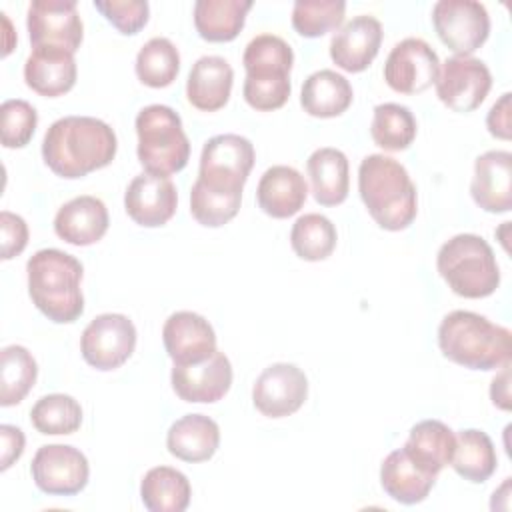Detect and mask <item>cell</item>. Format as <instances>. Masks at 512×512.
I'll return each mask as SVG.
<instances>
[{
  "label": "cell",
  "instance_id": "obj_1",
  "mask_svg": "<svg viewBox=\"0 0 512 512\" xmlns=\"http://www.w3.org/2000/svg\"><path fill=\"white\" fill-rule=\"evenodd\" d=\"M118 150L114 130L100 118L64 116L50 124L42 140V158L60 178H82L108 166Z\"/></svg>",
  "mask_w": 512,
  "mask_h": 512
},
{
  "label": "cell",
  "instance_id": "obj_2",
  "mask_svg": "<svg viewBox=\"0 0 512 512\" xmlns=\"http://www.w3.org/2000/svg\"><path fill=\"white\" fill-rule=\"evenodd\" d=\"M358 192L372 220L384 230H404L416 218V186L408 170L390 156L370 154L360 162Z\"/></svg>",
  "mask_w": 512,
  "mask_h": 512
},
{
  "label": "cell",
  "instance_id": "obj_3",
  "mask_svg": "<svg viewBox=\"0 0 512 512\" xmlns=\"http://www.w3.org/2000/svg\"><path fill=\"white\" fill-rule=\"evenodd\" d=\"M440 352L470 370H496L510 364V330L470 310L446 314L438 326Z\"/></svg>",
  "mask_w": 512,
  "mask_h": 512
},
{
  "label": "cell",
  "instance_id": "obj_4",
  "mask_svg": "<svg viewBox=\"0 0 512 512\" xmlns=\"http://www.w3.org/2000/svg\"><path fill=\"white\" fill-rule=\"evenodd\" d=\"M28 294L34 306L56 324H70L84 312L82 264L58 248H44L26 264Z\"/></svg>",
  "mask_w": 512,
  "mask_h": 512
},
{
  "label": "cell",
  "instance_id": "obj_5",
  "mask_svg": "<svg viewBox=\"0 0 512 512\" xmlns=\"http://www.w3.org/2000/svg\"><path fill=\"white\" fill-rule=\"evenodd\" d=\"M436 268L448 288L462 298H486L500 286L496 256L478 234H456L444 242Z\"/></svg>",
  "mask_w": 512,
  "mask_h": 512
},
{
  "label": "cell",
  "instance_id": "obj_6",
  "mask_svg": "<svg viewBox=\"0 0 512 512\" xmlns=\"http://www.w3.org/2000/svg\"><path fill=\"white\" fill-rule=\"evenodd\" d=\"M138 160L148 174L170 176L180 172L190 158V140L178 112L164 104H150L136 116Z\"/></svg>",
  "mask_w": 512,
  "mask_h": 512
},
{
  "label": "cell",
  "instance_id": "obj_7",
  "mask_svg": "<svg viewBox=\"0 0 512 512\" xmlns=\"http://www.w3.org/2000/svg\"><path fill=\"white\" fill-rule=\"evenodd\" d=\"M254 146L240 134H218L206 140L200 154L198 182L224 194H242L254 166Z\"/></svg>",
  "mask_w": 512,
  "mask_h": 512
},
{
  "label": "cell",
  "instance_id": "obj_8",
  "mask_svg": "<svg viewBox=\"0 0 512 512\" xmlns=\"http://www.w3.org/2000/svg\"><path fill=\"white\" fill-rule=\"evenodd\" d=\"M432 24L442 44L454 56H470L490 34V16L474 0H440L432 8Z\"/></svg>",
  "mask_w": 512,
  "mask_h": 512
},
{
  "label": "cell",
  "instance_id": "obj_9",
  "mask_svg": "<svg viewBox=\"0 0 512 512\" xmlns=\"http://www.w3.org/2000/svg\"><path fill=\"white\" fill-rule=\"evenodd\" d=\"M136 348V326L124 314H100L82 332V358L96 370L120 368Z\"/></svg>",
  "mask_w": 512,
  "mask_h": 512
},
{
  "label": "cell",
  "instance_id": "obj_10",
  "mask_svg": "<svg viewBox=\"0 0 512 512\" xmlns=\"http://www.w3.org/2000/svg\"><path fill=\"white\" fill-rule=\"evenodd\" d=\"M436 96L452 112H472L488 96L492 88V74L480 58L452 56L448 58L436 78Z\"/></svg>",
  "mask_w": 512,
  "mask_h": 512
},
{
  "label": "cell",
  "instance_id": "obj_11",
  "mask_svg": "<svg viewBox=\"0 0 512 512\" xmlns=\"http://www.w3.org/2000/svg\"><path fill=\"white\" fill-rule=\"evenodd\" d=\"M30 474L42 492L50 496H74L86 488L90 466L78 448L46 444L34 454Z\"/></svg>",
  "mask_w": 512,
  "mask_h": 512
},
{
  "label": "cell",
  "instance_id": "obj_12",
  "mask_svg": "<svg viewBox=\"0 0 512 512\" xmlns=\"http://www.w3.org/2000/svg\"><path fill=\"white\" fill-rule=\"evenodd\" d=\"M26 26L32 48L52 46L74 54L84 38V26L74 0L30 2Z\"/></svg>",
  "mask_w": 512,
  "mask_h": 512
},
{
  "label": "cell",
  "instance_id": "obj_13",
  "mask_svg": "<svg viewBox=\"0 0 512 512\" xmlns=\"http://www.w3.org/2000/svg\"><path fill=\"white\" fill-rule=\"evenodd\" d=\"M438 72V54L422 38H404L390 50L384 62V80L400 94H420L428 90L436 82Z\"/></svg>",
  "mask_w": 512,
  "mask_h": 512
},
{
  "label": "cell",
  "instance_id": "obj_14",
  "mask_svg": "<svg viewBox=\"0 0 512 512\" xmlns=\"http://www.w3.org/2000/svg\"><path fill=\"white\" fill-rule=\"evenodd\" d=\"M308 396L306 374L288 362L262 370L252 388V402L262 416L284 418L302 408Z\"/></svg>",
  "mask_w": 512,
  "mask_h": 512
},
{
  "label": "cell",
  "instance_id": "obj_15",
  "mask_svg": "<svg viewBox=\"0 0 512 512\" xmlns=\"http://www.w3.org/2000/svg\"><path fill=\"white\" fill-rule=\"evenodd\" d=\"M170 380L180 400L212 404L228 394L232 386V364L224 352L216 350L202 362L174 364Z\"/></svg>",
  "mask_w": 512,
  "mask_h": 512
},
{
  "label": "cell",
  "instance_id": "obj_16",
  "mask_svg": "<svg viewBox=\"0 0 512 512\" xmlns=\"http://www.w3.org/2000/svg\"><path fill=\"white\" fill-rule=\"evenodd\" d=\"M178 206V192L170 178L156 174L136 176L124 194L126 214L144 228L164 226Z\"/></svg>",
  "mask_w": 512,
  "mask_h": 512
},
{
  "label": "cell",
  "instance_id": "obj_17",
  "mask_svg": "<svg viewBox=\"0 0 512 512\" xmlns=\"http://www.w3.org/2000/svg\"><path fill=\"white\" fill-rule=\"evenodd\" d=\"M162 342L174 364H196L216 352L212 324L190 310H180L168 316L162 328Z\"/></svg>",
  "mask_w": 512,
  "mask_h": 512
},
{
  "label": "cell",
  "instance_id": "obj_18",
  "mask_svg": "<svg viewBox=\"0 0 512 512\" xmlns=\"http://www.w3.org/2000/svg\"><path fill=\"white\" fill-rule=\"evenodd\" d=\"M470 194L490 214H504L512 208V154L508 150H488L476 158Z\"/></svg>",
  "mask_w": 512,
  "mask_h": 512
},
{
  "label": "cell",
  "instance_id": "obj_19",
  "mask_svg": "<svg viewBox=\"0 0 512 512\" xmlns=\"http://www.w3.org/2000/svg\"><path fill=\"white\" fill-rule=\"evenodd\" d=\"M382 44V24L368 14L346 22L330 40V58L344 72H362Z\"/></svg>",
  "mask_w": 512,
  "mask_h": 512
},
{
  "label": "cell",
  "instance_id": "obj_20",
  "mask_svg": "<svg viewBox=\"0 0 512 512\" xmlns=\"http://www.w3.org/2000/svg\"><path fill=\"white\" fill-rule=\"evenodd\" d=\"M74 54L62 48L40 46L32 48L24 64L26 86L46 98H56L70 92L76 84Z\"/></svg>",
  "mask_w": 512,
  "mask_h": 512
},
{
  "label": "cell",
  "instance_id": "obj_21",
  "mask_svg": "<svg viewBox=\"0 0 512 512\" xmlns=\"http://www.w3.org/2000/svg\"><path fill=\"white\" fill-rule=\"evenodd\" d=\"M110 224L106 204L96 196H76L54 218V232L72 246H90L102 240Z\"/></svg>",
  "mask_w": 512,
  "mask_h": 512
},
{
  "label": "cell",
  "instance_id": "obj_22",
  "mask_svg": "<svg viewBox=\"0 0 512 512\" xmlns=\"http://www.w3.org/2000/svg\"><path fill=\"white\" fill-rule=\"evenodd\" d=\"M308 186L304 176L292 166H272L268 168L258 182L256 200L264 214L272 218H290L306 202Z\"/></svg>",
  "mask_w": 512,
  "mask_h": 512
},
{
  "label": "cell",
  "instance_id": "obj_23",
  "mask_svg": "<svg viewBox=\"0 0 512 512\" xmlns=\"http://www.w3.org/2000/svg\"><path fill=\"white\" fill-rule=\"evenodd\" d=\"M234 70L222 56L198 58L188 74L186 98L202 112H216L230 100Z\"/></svg>",
  "mask_w": 512,
  "mask_h": 512
},
{
  "label": "cell",
  "instance_id": "obj_24",
  "mask_svg": "<svg viewBox=\"0 0 512 512\" xmlns=\"http://www.w3.org/2000/svg\"><path fill=\"white\" fill-rule=\"evenodd\" d=\"M218 446L220 428L204 414H186L178 418L166 434L168 452L184 462H206L216 454Z\"/></svg>",
  "mask_w": 512,
  "mask_h": 512
},
{
  "label": "cell",
  "instance_id": "obj_25",
  "mask_svg": "<svg viewBox=\"0 0 512 512\" xmlns=\"http://www.w3.org/2000/svg\"><path fill=\"white\" fill-rule=\"evenodd\" d=\"M436 482L434 474L424 472L404 448L390 452L380 466L382 490L400 504H418L426 500Z\"/></svg>",
  "mask_w": 512,
  "mask_h": 512
},
{
  "label": "cell",
  "instance_id": "obj_26",
  "mask_svg": "<svg viewBox=\"0 0 512 512\" xmlns=\"http://www.w3.org/2000/svg\"><path fill=\"white\" fill-rule=\"evenodd\" d=\"M306 170L312 182L314 200L322 206H338L346 200L350 188L348 158L338 148H318L310 154Z\"/></svg>",
  "mask_w": 512,
  "mask_h": 512
},
{
  "label": "cell",
  "instance_id": "obj_27",
  "mask_svg": "<svg viewBox=\"0 0 512 512\" xmlns=\"http://www.w3.org/2000/svg\"><path fill=\"white\" fill-rule=\"evenodd\" d=\"M456 448V436L440 420H422L412 426L404 452L428 474L438 476L450 464Z\"/></svg>",
  "mask_w": 512,
  "mask_h": 512
},
{
  "label": "cell",
  "instance_id": "obj_28",
  "mask_svg": "<svg viewBox=\"0 0 512 512\" xmlns=\"http://www.w3.org/2000/svg\"><path fill=\"white\" fill-rule=\"evenodd\" d=\"M354 92L350 82L334 70H318L310 74L300 92V104L314 118H334L348 110Z\"/></svg>",
  "mask_w": 512,
  "mask_h": 512
},
{
  "label": "cell",
  "instance_id": "obj_29",
  "mask_svg": "<svg viewBox=\"0 0 512 512\" xmlns=\"http://www.w3.org/2000/svg\"><path fill=\"white\" fill-rule=\"evenodd\" d=\"M250 0H198L194 4V26L208 42H230L244 28Z\"/></svg>",
  "mask_w": 512,
  "mask_h": 512
},
{
  "label": "cell",
  "instance_id": "obj_30",
  "mask_svg": "<svg viewBox=\"0 0 512 512\" xmlns=\"http://www.w3.org/2000/svg\"><path fill=\"white\" fill-rule=\"evenodd\" d=\"M190 496L188 478L170 466L150 468L140 482V498L150 512H184Z\"/></svg>",
  "mask_w": 512,
  "mask_h": 512
},
{
  "label": "cell",
  "instance_id": "obj_31",
  "mask_svg": "<svg viewBox=\"0 0 512 512\" xmlns=\"http://www.w3.org/2000/svg\"><path fill=\"white\" fill-rule=\"evenodd\" d=\"M498 456L490 436L478 428L460 430L450 466L468 482L482 484L496 472Z\"/></svg>",
  "mask_w": 512,
  "mask_h": 512
},
{
  "label": "cell",
  "instance_id": "obj_32",
  "mask_svg": "<svg viewBox=\"0 0 512 512\" xmlns=\"http://www.w3.org/2000/svg\"><path fill=\"white\" fill-rule=\"evenodd\" d=\"M242 64L246 68V76L250 78H290L294 52L290 44L280 36L260 34L248 42L242 56Z\"/></svg>",
  "mask_w": 512,
  "mask_h": 512
},
{
  "label": "cell",
  "instance_id": "obj_33",
  "mask_svg": "<svg viewBox=\"0 0 512 512\" xmlns=\"http://www.w3.org/2000/svg\"><path fill=\"white\" fill-rule=\"evenodd\" d=\"M416 120L408 106L384 102L374 108L370 136L376 146L388 152L406 150L416 138Z\"/></svg>",
  "mask_w": 512,
  "mask_h": 512
},
{
  "label": "cell",
  "instance_id": "obj_34",
  "mask_svg": "<svg viewBox=\"0 0 512 512\" xmlns=\"http://www.w3.org/2000/svg\"><path fill=\"white\" fill-rule=\"evenodd\" d=\"M38 376L34 356L18 344H10L0 354V404H20L32 390Z\"/></svg>",
  "mask_w": 512,
  "mask_h": 512
},
{
  "label": "cell",
  "instance_id": "obj_35",
  "mask_svg": "<svg viewBox=\"0 0 512 512\" xmlns=\"http://www.w3.org/2000/svg\"><path fill=\"white\" fill-rule=\"evenodd\" d=\"M336 226L324 214H304L296 218L290 230V246L294 254L308 262L326 260L336 248Z\"/></svg>",
  "mask_w": 512,
  "mask_h": 512
},
{
  "label": "cell",
  "instance_id": "obj_36",
  "mask_svg": "<svg viewBox=\"0 0 512 512\" xmlns=\"http://www.w3.org/2000/svg\"><path fill=\"white\" fill-rule=\"evenodd\" d=\"M136 76L150 88L170 86L180 70L178 48L162 36L150 38L136 56Z\"/></svg>",
  "mask_w": 512,
  "mask_h": 512
},
{
  "label": "cell",
  "instance_id": "obj_37",
  "mask_svg": "<svg viewBox=\"0 0 512 512\" xmlns=\"http://www.w3.org/2000/svg\"><path fill=\"white\" fill-rule=\"evenodd\" d=\"M30 422L46 436L74 434L82 424V406L68 394H48L32 406Z\"/></svg>",
  "mask_w": 512,
  "mask_h": 512
},
{
  "label": "cell",
  "instance_id": "obj_38",
  "mask_svg": "<svg viewBox=\"0 0 512 512\" xmlns=\"http://www.w3.org/2000/svg\"><path fill=\"white\" fill-rule=\"evenodd\" d=\"M344 12L342 0H298L292 8V26L304 38H318L340 28Z\"/></svg>",
  "mask_w": 512,
  "mask_h": 512
},
{
  "label": "cell",
  "instance_id": "obj_39",
  "mask_svg": "<svg viewBox=\"0 0 512 512\" xmlns=\"http://www.w3.org/2000/svg\"><path fill=\"white\" fill-rule=\"evenodd\" d=\"M242 194H224L202 186L198 180L190 190V212L194 220L208 228L228 224L240 210Z\"/></svg>",
  "mask_w": 512,
  "mask_h": 512
},
{
  "label": "cell",
  "instance_id": "obj_40",
  "mask_svg": "<svg viewBox=\"0 0 512 512\" xmlns=\"http://www.w3.org/2000/svg\"><path fill=\"white\" fill-rule=\"evenodd\" d=\"M38 126L36 108L20 98L2 102L0 106V132L4 148H24Z\"/></svg>",
  "mask_w": 512,
  "mask_h": 512
},
{
  "label": "cell",
  "instance_id": "obj_41",
  "mask_svg": "<svg viewBox=\"0 0 512 512\" xmlns=\"http://www.w3.org/2000/svg\"><path fill=\"white\" fill-rule=\"evenodd\" d=\"M94 8L122 34H138L150 16L146 0H94Z\"/></svg>",
  "mask_w": 512,
  "mask_h": 512
},
{
  "label": "cell",
  "instance_id": "obj_42",
  "mask_svg": "<svg viewBox=\"0 0 512 512\" xmlns=\"http://www.w3.org/2000/svg\"><path fill=\"white\" fill-rule=\"evenodd\" d=\"M292 92L290 78H278V80H260V78H248L244 80V100L248 106L260 112H270L282 108Z\"/></svg>",
  "mask_w": 512,
  "mask_h": 512
},
{
  "label": "cell",
  "instance_id": "obj_43",
  "mask_svg": "<svg viewBox=\"0 0 512 512\" xmlns=\"http://www.w3.org/2000/svg\"><path fill=\"white\" fill-rule=\"evenodd\" d=\"M0 232H2V260H10L28 244V226L22 216L2 210L0 212Z\"/></svg>",
  "mask_w": 512,
  "mask_h": 512
},
{
  "label": "cell",
  "instance_id": "obj_44",
  "mask_svg": "<svg viewBox=\"0 0 512 512\" xmlns=\"http://www.w3.org/2000/svg\"><path fill=\"white\" fill-rule=\"evenodd\" d=\"M0 442V470L6 472L24 452V432L12 424H2Z\"/></svg>",
  "mask_w": 512,
  "mask_h": 512
},
{
  "label": "cell",
  "instance_id": "obj_45",
  "mask_svg": "<svg viewBox=\"0 0 512 512\" xmlns=\"http://www.w3.org/2000/svg\"><path fill=\"white\" fill-rule=\"evenodd\" d=\"M510 98H512V94L504 92L486 116L488 132L494 138H500V140H510V110H512L510 108Z\"/></svg>",
  "mask_w": 512,
  "mask_h": 512
},
{
  "label": "cell",
  "instance_id": "obj_46",
  "mask_svg": "<svg viewBox=\"0 0 512 512\" xmlns=\"http://www.w3.org/2000/svg\"><path fill=\"white\" fill-rule=\"evenodd\" d=\"M508 366L510 364L502 366V372L492 380V386H490V398H492L494 406H498L502 410H510V392H508V388H510V384H508L510 370H508Z\"/></svg>",
  "mask_w": 512,
  "mask_h": 512
}]
</instances>
